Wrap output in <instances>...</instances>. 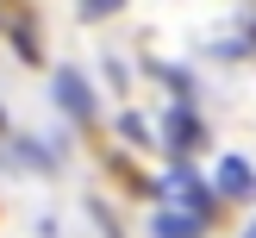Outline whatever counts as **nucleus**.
<instances>
[{"mask_svg": "<svg viewBox=\"0 0 256 238\" xmlns=\"http://www.w3.org/2000/svg\"><path fill=\"white\" fill-rule=\"evenodd\" d=\"M244 238H256V219H250V225H244Z\"/></svg>", "mask_w": 256, "mask_h": 238, "instance_id": "obj_8", "label": "nucleus"}, {"mask_svg": "<svg viewBox=\"0 0 256 238\" xmlns=\"http://www.w3.org/2000/svg\"><path fill=\"white\" fill-rule=\"evenodd\" d=\"M162 188H169L175 200H188V213H200V219H206V207H212V200H206V182H200L194 169H175V175H169Z\"/></svg>", "mask_w": 256, "mask_h": 238, "instance_id": "obj_3", "label": "nucleus"}, {"mask_svg": "<svg viewBox=\"0 0 256 238\" xmlns=\"http://www.w3.org/2000/svg\"><path fill=\"white\" fill-rule=\"evenodd\" d=\"M156 238H200L206 232V219L200 213H182V207H169V213H156V225H150Z\"/></svg>", "mask_w": 256, "mask_h": 238, "instance_id": "obj_5", "label": "nucleus"}, {"mask_svg": "<svg viewBox=\"0 0 256 238\" xmlns=\"http://www.w3.org/2000/svg\"><path fill=\"white\" fill-rule=\"evenodd\" d=\"M56 100L75 113V119H94V94H88V82L75 69H56Z\"/></svg>", "mask_w": 256, "mask_h": 238, "instance_id": "obj_2", "label": "nucleus"}, {"mask_svg": "<svg viewBox=\"0 0 256 238\" xmlns=\"http://www.w3.org/2000/svg\"><path fill=\"white\" fill-rule=\"evenodd\" d=\"M162 132H169V138H162L169 150H200V144H206V132H200V119H194V113H182V107L169 113V125H162Z\"/></svg>", "mask_w": 256, "mask_h": 238, "instance_id": "obj_4", "label": "nucleus"}, {"mask_svg": "<svg viewBox=\"0 0 256 238\" xmlns=\"http://www.w3.org/2000/svg\"><path fill=\"white\" fill-rule=\"evenodd\" d=\"M125 0H82V19H112Z\"/></svg>", "mask_w": 256, "mask_h": 238, "instance_id": "obj_7", "label": "nucleus"}, {"mask_svg": "<svg viewBox=\"0 0 256 238\" xmlns=\"http://www.w3.org/2000/svg\"><path fill=\"white\" fill-rule=\"evenodd\" d=\"M119 138H132V144H150V125L138 119V113H125V119H119Z\"/></svg>", "mask_w": 256, "mask_h": 238, "instance_id": "obj_6", "label": "nucleus"}, {"mask_svg": "<svg viewBox=\"0 0 256 238\" xmlns=\"http://www.w3.org/2000/svg\"><path fill=\"white\" fill-rule=\"evenodd\" d=\"M212 188H219L225 200H250V194H256V169H250L244 157H225L219 175H212Z\"/></svg>", "mask_w": 256, "mask_h": 238, "instance_id": "obj_1", "label": "nucleus"}]
</instances>
